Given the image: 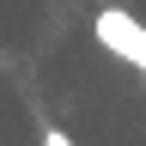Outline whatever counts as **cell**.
Segmentation results:
<instances>
[{"label":"cell","mask_w":146,"mask_h":146,"mask_svg":"<svg viewBox=\"0 0 146 146\" xmlns=\"http://www.w3.org/2000/svg\"><path fill=\"white\" fill-rule=\"evenodd\" d=\"M91 36L110 49V55H122L128 67H140L146 73V25L134 12H122V6H104L98 18H91Z\"/></svg>","instance_id":"obj_1"},{"label":"cell","mask_w":146,"mask_h":146,"mask_svg":"<svg viewBox=\"0 0 146 146\" xmlns=\"http://www.w3.org/2000/svg\"><path fill=\"white\" fill-rule=\"evenodd\" d=\"M43 146H73V140L61 134V128H43Z\"/></svg>","instance_id":"obj_2"}]
</instances>
